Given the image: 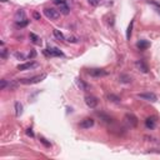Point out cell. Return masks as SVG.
<instances>
[{"instance_id": "cell-11", "label": "cell", "mask_w": 160, "mask_h": 160, "mask_svg": "<svg viewBox=\"0 0 160 160\" xmlns=\"http://www.w3.org/2000/svg\"><path fill=\"white\" fill-rule=\"evenodd\" d=\"M135 65H136L138 69H140V70L143 71V73H148V66H146L143 61H136Z\"/></svg>"}, {"instance_id": "cell-7", "label": "cell", "mask_w": 160, "mask_h": 160, "mask_svg": "<svg viewBox=\"0 0 160 160\" xmlns=\"http://www.w3.org/2000/svg\"><path fill=\"white\" fill-rule=\"evenodd\" d=\"M35 66H36V63H34V61H28V63H25V64L18 65V70H28V69L35 68Z\"/></svg>"}, {"instance_id": "cell-28", "label": "cell", "mask_w": 160, "mask_h": 160, "mask_svg": "<svg viewBox=\"0 0 160 160\" xmlns=\"http://www.w3.org/2000/svg\"><path fill=\"white\" fill-rule=\"evenodd\" d=\"M33 16H34L36 20H40V14H39V13H34V14H33Z\"/></svg>"}, {"instance_id": "cell-2", "label": "cell", "mask_w": 160, "mask_h": 160, "mask_svg": "<svg viewBox=\"0 0 160 160\" xmlns=\"http://www.w3.org/2000/svg\"><path fill=\"white\" fill-rule=\"evenodd\" d=\"M44 14L46 18L51 19V20H56L59 16H60V13L56 9H53V8H46V9H44Z\"/></svg>"}, {"instance_id": "cell-15", "label": "cell", "mask_w": 160, "mask_h": 160, "mask_svg": "<svg viewBox=\"0 0 160 160\" xmlns=\"http://www.w3.org/2000/svg\"><path fill=\"white\" fill-rule=\"evenodd\" d=\"M15 19L18 20V22H22V20H25V13H24L23 10H19V11L15 14Z\"/></svg>"}, {"instance_id": "cell-19", "label": "cell", "mask_w": 160, "mask_h": 160, "mask_svg": "<svg viewBox=\"0 0 160 160\" xmlns=\"http://www.w3.org/2000/svg\"><path fill=\"white\" fill-rule=\"evenodd\" d=\"M29 24V20H22V22H16V25L18 26H20V28H24V26H26V25Z\"/></svg>"}, {"instance_id": "cell-18", "label": "cell", "mask_w": 160, "mask_h": 160, "mask_svg": "<svg viewBox=\"0 0 160 160\" xmlns=\"http://www.w3.org/2000/svg\"><path fill=\"white\" fill-rule=\"evenodd\" d=\"M133 24H134V22H131L130 23V25L128 26V30H126V39L128 40H130V36H131V30H133Z\"/></svg>"}, {"instance_id": "cell-25", "label": "cell", "mask_w": 160, "mask_h": 160, "mask_svg": "<svg viewBox=\"0 0 160 160\" xmlns=\"http://www.w3.org/2000/svg\"><path fill=\"white\" fill-rule=\"evenodd\" d=\"M78 85H79L80 88H83V89H84V90H86V89H88V86H86V84H84V83L81 81V80H80V81H78Z\"/></svg>"}, {"instance_id": "cell-27", "label": "cell", "mask_w": 160, "mask_h": 160, "mask_svg": "<svg viewBox=\"0 0 160 160\" xmlns=\"http://www.w3.org/2000/svg\"><path fill=\"white\" fill-rule=\"evenodd\" d=\"M26 134H28L29 136H34V133H33L31 129H28V130H26Z\"/></svg>"}, {"instance_id": "cell-3", "label": "cell", "mask_w": 160, "mask_h": 160, "mask_svg": "<svg viewBox=\"0 0 160 160\" xmlns=\"http://www.w3.org/2000/svg\"><path fill=\"white\" fill-rule=\"evenodd\" d=\"M138 96L144 100H148V102H153V103H155L158 100L157 95H155L154 93H143V94H139Z\"/></svg>"}, {"instance_id": "cell-30", "label": "cell", "mask_w": 160, "mask_h": 160, "mask_svg": "<svg viewBox=\"0 0 160 160\" xmlns=\"http://www.w3.org/2000/svg\"><path fill=\"white\" fill-rule=\"evenodd\" d=\"M35 54H36L35 51H31V54H29V56H28V58H34V56H35Z\"/></svg>"}, {"instance_id": "cell-21", "label": "cell", "mask_w": 160, "mask_h": 160, "mask_svg": "<svg viewBox=\"0 0 160 160\" xmlns=\"http://www.w3.org/2000/svg\"><path fill=\"white\" fill-rule=\"evenodd\" d=\"M149 4H150V5H153L155 9L158 10V13H160V5H159L158 3H155V1H149Z\"/></svg>"}, {"instance_id": "cell-20", "label": "cell", "mask_w": 160, "mask_h": 160, "mask_svg": "<svg viewBox=\"0 0 160 160\" xmlns=\"http://www.w3.org/2000/svg\"><path fill=\"white\" fill-rule=\"evenodd\" d=\"M88 1H89V4H90V5H93V6H98L102 0H88Z\"/></svg>"}, {"instance_id": "cell-23", "label": "cell", "mask_w": 160, "mask_h": 160, "mask_svg": "<svg viewBox=\"0 0 160 160\" xmlns=\"http://www.w3.org/2000/svg\"><path fill=\"white\" fill-rule=\"evenodd\" d=\"M108 98H109V100H111V102H119V98H118V96H115V95H109L108 96Z\"/></svg>"}, {"instance_id": "cell-29", "label": "cell", "mask_w": 160, "mask_h": 160, "mask_svg": "<svg viewBox=\"0 0 160 160\" xmlns=\"http://www.w3.org/2000/svg\"><path fill=\"white\" fill-rule=\"evenodd\" d=\"M5 86H6V81H5V80H1V86H0V88H1V89H4Z\"/></svg>"}, {"instance_id": "cell-17", "label": "cell", "mask_w": 160, "mask_h": 160, "mask_svg": "<svg viewBox=\"0 0 160 160\" xmlns=\"http://www.w3.org/2000/svg\"><path fill=\"white\" fill-rule=\"evenodd\" d=\"M15 113H16V116H19L23 113V105L20 103H15Z\"/></svg>"}, {"instance_id": "cell-14", "label": "cell", "mask_w": 160, "mask_h": 160, "mask_svg": "<svg viewBox=\"0 0 160 160\" xmlns=\"http://www.w3.org/2000/svg\"><path fill=\"white\" fill-rule=\"evenodd\" d=\"M59 6H60V13H61V14H64V15H68L69 14L70 9H69V6L66 5V3L65 4H61V5H59Z\"/></svg>"}, {"instance_id": "cell-6", "label": "cell", "mask_w": 160, "mask_h": 160, "mask_svg": "<svg viewBox=\"0 0 160 160\" xmlns=\"http://www.w3.org/2000/svg\"><path fill=\"white\" fill-rule=\"evenodd\" d=\"M93 125H94V120H93L91 118H86V119H84L81 123H80V128H83V129H90Z\"/></svg>"}, {"instance_id": "cell-16", "label": "cell", "mask_w": 160, "mask_h": 160, "mask_svg": "<svg viewBox=\"0 0 160 160\" xmlns=\"http://www.w3.org/2000/svg\"><path fill=\"white\" fill-rule=\"evenodd\" d=\"M53 33H54V35H55L56 39H59V40H64V39H65L64 34H63V33H61L60 30H56V29H54Z\"/></svg>"}, {"instance_id": "cell-10", "label": "cell", "mask_w": 160, "mask_h": 160, "mask_svg": "<svg viewBox=\"0 0 160 160\" xmlns=\"http://www.w3.org/2000/svg\"><path fill=\"white\" fill-rule=\"evenodd\" d=\"M145 125H146V128H149V129H154V128H155V120H154V118H148V119L145 120Z\"/></svg>"}, {"instance_id": "cell-4", "label": "cell", "mask_w": 160, "mask_h": 160, "mask_svg": "<svg viewBox=\"0 0 160 160\" xmlns=\"http://www.w3.org/2000/svg\"><path fill=\"white\" fill-rule=\"evenodd\" d=\"M89 74L91 77L99 78V77H105V75H108V71L104 70V69H91V70H89Z\"/></svg>"}, {"instance_id": "cell-1", "label": "cell", "mask_w": 160, "mask_h": 160, "mask_svg": "<svg viewBox=\"0 0 160 160\" xmlns=\"http://www.w3.org/2000/svg\"><path fill=\"white\" fill-rule=\"evenodd\" d=\"M46 78V74H40V75H36V77H33V78H29V79H19V83L20 84H36V83H40Z\"/></svg>"}, {"instance_id": "cell-24", "label": "cell", "mask_w": 160, "mask_h": 160, "mask_svg": "<svg viewBox=\"0 0 160 160\" xmlns=\"http://www.w3.org/2000/svg\"><path fill=\"white\" fill-rule=\"evenodd\" d=\"M68 41H69V43H78V38L69 36V38H68Z\"/></svg>"}, {"instance_id": "cell-9", "label": "cell", "mask_w": 160, "mask_h": 160, "mask_svg": "<svg viewBox=\"0 0 160 160\" xmlns=\"http://www.w3.org/2000/svg\"><path fill=\"white\" fill-rule=\"evenodd\" d=\"M48 53L50 55H54V56H61L63 55V53L58 48H50V49H48Z\"/></svg>"}, {"instance_id": "cell-22", "label": "cell", "mask_w": 160, "mask_h": 160, "mask_svg": "<svg viewBox=\"0 0 160 160\" xmlns=\"http://www.w3.org/2000/svg\"><path fill=\"white\" fill-rule=\"evenodd\" d=\"M40 141L43 143V144L46 146V148H50V143H49V141H46V139H45V138H40Z\"/></svg>"}, {"instance_id": "cell-8", "label": "cell", "mask_w": 160, "mask_h": 160, "mask_svg": "<svg viewBox=\"0 0 160 160\" xmlns=\"http://www.w3.org/2000/svg\"><path fill=\"white\" fill-rule=\"evenodd\" d=\"M136 46L140 50H145V49H148L150 46V43H149V41H146V40H140V41H138V43H136Z\"/></svg>"}, {"instance_id": "cell-5", "label": "cell", "mask_w": 160, "mask_h": 160, "mask_svg": "<svg viewBox=\"0 0 160 160\" xmlns=\"http://www.w3.org/2000/svg\"><path fill=\"white\" fill-rule=\"evenodd\" d=\"M85 103L89 108H95L96 105H98V99L93 95H88V96H85Z\"/></svg>"}, {"instance_id": "cell-26", "label": "cell", "mask_w": 160, "mask_h": 160, "mask_svg": "<svg viewBox=\"0 0 160 160\" xmlns=\"http://www.w3.org/2000/svg\"><path fill=\"white\" fill-rule=\"evenodd\" d=\"M55 4H58V5H61V4H65V0H53Z\"/></svg>"}, {"instance_id": "cell-12", "label": "cell", "mask_w": 160, "mask_h": 160, "mask_svg": "<svg viewBox=\"0 0 160 160\" xmlns=\"http://www.w3.org/2000/svg\"><path fill=\"white\" fill-rule=\"evenodd\" d=\"M126 119H128V121H129V123L130 124H131L133 126H136L138 125V119H136V118L135 116H134V115H131V114H128V115H126Z\"/></svg>"}, {"instance_id": "cell-13", "label": "cell", "mask_w": 160, "mask_h": 160, "mask_svg": "<svg viewBox=\"0 0 160 160\" xmlns=\"http://www.w3.org/2000/svg\"><path fill=\"white\" fill-rule=\"evenodd\" d=\"M30 39H31V41L34 44H36V45H40L41 44V39L38 35H35L34 33H30Z\"/></svg>"}]
</instances>
